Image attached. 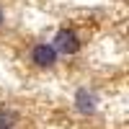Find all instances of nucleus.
<instances>
[{"label":"nucleus","instance_id":"nucleus-5","mask_svg":"<svg viewBox=\"0 0 129 129\" xmlns=\"http://www.w3.org/2000/svg\"><path fill=\"white\" fill-rule=\"evenodd\" d=\"M3 21H5V16H3V8H0V23H3Z\"/></svg>","mask_w":129,"mask_h":129},{"label":"nucleus","instance_id":"nucleus-4","mask_svg":"<svg viewBox=\"0 0 129 129\" xmlns=\"http://www.w3.org/2000/svg\"><path fill=\"white\" fill-rule=\"evenodd\" d=\"M16 119H18V116L13 111H0V129H10Z\"/></svg>","mask_w":129,"mask_h":129},{"label":"nucleus","instance_id":"nucleus-3","mask_svg":"<svg viewBox=\"0 0 129 129\" xmlns=\"http://www.w3.org/2000/svg\"><path fill=\"white\" fill-rule=\"evenodd\" d=\"M75 103H78V109L83 111V114H93L95 111V93L93 90H88V88H80L78 93H75Z\"/></svg>","mask_w":129,"mask_h":129},{"label":"nucleus","instance_id":"nucleus-2","mask_svg":"<svg viewBox=\"0 0 129 129\" xmlns=\"http://www.w3.org/2000/svg\"><path fill=\"white\" fill-rule=\"evenodd\" d=\"M31 59H34L39 67H52V64L57 62V52L52 44H36L31 49Z\"/></svg>","mask_w":129,"mask_h":129},{"label":"nucleus","instance_id":"nucleus-1","mask_svg":"<svg viewBox=\"0 0 129 129\" xmlns=\"http://www.w3.org/2000/svg\"><path fill=\"white\" fill-rule=\"evenodd\" d=\"M52 47H54V52H62V54H75L80 49V39L72 28H59Z\"/></svg>","mask_w":129,"mask_h":129}]
</instances>
